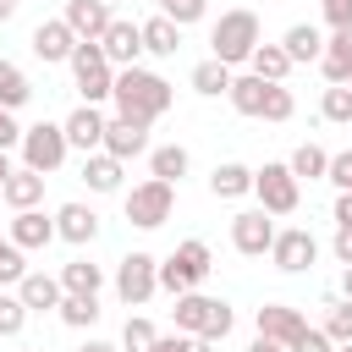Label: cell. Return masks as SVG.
Returning <instances> with one entry per match:
<instances>
[{
  "instance_id": "40",
  "label": "cell",
  "mask_w": 352,
  "mask_h": 352,
  "mask_svg": "<svg viewBox=\"0 0 352 352\" xmlns=\"http://www.w3.org/2000/svg\"><path fill=\"white\" fill-rule=\"evenodd\" d=\"M22 275H28L22 248H16L11 236H0V286H22Z\"/></svg>"
},
{
  "instance_id": "16",
  "label": "cell",
  "mask_w": 352,
  "mask_h": 352,
  "mask_svg": "<svg viewBox=\"0 0 352 352\" xmlns=\"http://www.w3.org/2000/svg\"><path fill=\"white\" fill-rule=\"evenodd\" d=\"M104 154H116L121 165H126V160H138V154H148V121L110 116V126H104Z\"/></svg>"
},
{
  "instance_id": "38",
  "label": "cell",
  "mask_w": 352,
  "mask_h": 352,
  "mask_svg": "<svg viewBox=\"0 0 352 352\" xmlns=\"http://www.w3.org/2000/svg\"><path fill=\"white\" fill-rule=\"evenodd\" d=\"M160 6V16H170L176 28H192V22H204V11H209V0H154Z\"/></svg>"
},
{
  "instance_id": "53",
  "label": "cell",
  "mask_w": 352,
  "mask_h": 352,
  "mask_svg": "<svg viewBox=\"0 0 352 352\" xmlns=\"http://www.w3.org/2000/svg\"><path fill=\"white\" fill-rule=\"evenodd\" d=\"M16 16V0H0V22H11Z\"/></svg>"
},
{
  "instance_id": "3",
  "label": "cell",
  "mask_w": 352,
  "mask_h": 352,
  "mask_svg": "<svg viewBox=\"0 0 352 352\" xmlns=\"http://www.w3.org/2000/svg\"><path fill=\"white\" fill-rule=\"evenodd\" d=\"M209 270H214L209 242L187 236V242H176V248H170V258H160V286H165L170 297H187L198 280H209Z\"/></svg>"
},
{
  "instance_id": "46",
  "label": "cell",
  "mask_w": 352,
  "mask_h": 352,
  "mask_svg": "<svg viewBox=\"0 0 352 352\" xmlns=\"http://www.w3.org/2000/svg\"><path fill=\"white\" fill-rule=\"evenodd\" d=\"M22 132H28V126H16L11 110H0V154H6V148H22Z\"/></svg>"
},
{
  "instance_id": "36",
  "label": "cell",
  "mask_w": 352,
  "mask_h": 352,
  "mask_svg": "<svg viewBox=\"0 0 352 352\" xmlns=\"http://www.w3.org/2000/svg\"><path fill=\"white\" fill-rule=\"evenodd\" d=\"M319 116H324L330 126H352V82H346V88H324Z\"/></svg>"
},
{
  "instance_id": "26",
  "label": "cell",
  "mask_w": 352,
  "mask_h": 352,
  "mask_svg": "<svg viewBox=\"0 0 352 352\" xmlns=\"http://www.w3.org/2000/svg\"><path fill=\"white\" fill-rule=\"evenodd\" d=\"M280 50L292 55V66H302V60H319V55H324V33H319L314 22H297V28H286Z\"/></svg>"
},
{
  "instance_id": "10",
  "label": "cell",
  "mask_w": 352,
  "mask_h": 352,
  "mask_svg": "<svg viewBox=\"0 0 352 352\" xmlns=\"http://www.w3.org/2000/svg\"><path fill=\"white\" fill-rule=\"evenodd\" d=\"M270 258H275V270H286V275H302V270L319 258V242H314V231H308V226H286V231H275V248H270Z\"/></svg>"
},
{
  "instance_id": "6",
  "label": "cell",
  "mask_w": 352,
  "mask_h": 352,
  "mask_svg": "<svg viewBox=\"0 0 352 352\" xmlns=\"http://www.w3.org/2000/svg\"><path fill=\"white\" fill-rule=\"evenodd\" d=\"M253 192H258V209L264 214H297V204H302V182L292 176V165H264V170H253Z\"/></svg>"
},
{
  "instance_id": "18",
  "label": "cell",
  "mask_w": 352,
  "mask_h": 352,
  "mask_svg": "<svg viewBox=\"0 0 352 352\" xmlns=\"http://www.w3.org/2000/svg\"><path fill=\"white\" fill-rule=\"evenodd\" d=\"M55 236L72 242V248H88V242L99 236V214H94L88 204H60V209H55Z\"/></svg>"
},
{
  "instance_id": "8",
  "label": "cell",
  "mask_w": 352,
  "mask_h": 352,
  "mask_svg": "<svg viewBox=\"0 0 352 352\" xmlns=\"http://www.w3.org/2000/svg\"><path fill=\"white\" fill-rule=\"evenodd\" d=\"M154 292H160V258L154 253H126L116 264V297L126 308H143Z\"/></svg>"
},
{
  "instance_id": "17",
  "label": "cell",
  "mask_w": 352,
  "mask_h": 352,
  "mask_svg": "<svg viewBox=\"0 0 352 352\" xmlns=\"http://www.w3.org/2000/svg\"><path fill=\"white\" fill-rule=\"evenodd\" d=\"M6 236H11L22 253H38V248H50V242H55V220H50L44 209H16Z\"/></svg>"
},
{
  "instance_id": "48",
  "label": "cell",
  "mask_w": 352,
  "mask_h": 352,
  "mask_svg": "<svg viewBox=\"0 0 352 352\" xmlns=\"http://www.w3.org/2000/svg\"><path fill=\"white\" fill-rule=\"evenodd\" d=\"M330 248H336V264L346 270V264H352V226H336V242H330Z\"/></svg>"
},
{
  "instance_id": "5",
  "label": "cell",
  "mask_w": 352,
  "mask_h": 352,
  "mask_svg": "<svg viewBox=\"0 0 352 352\" xmlns=\"http://www.w3.org/2000/svg\"><path fill=\"white\" fill-rule=\"evenodd\" d=\"M66 154H72V143H66V126H60V121H38V126L22 132V165H28V170L50 176V170L66 165Z\"/></svg>"
},
{
  "instance_id": "29",
  "label": "cell",
  "mask_w": 352,
  "mask_h": 352,
  "mask_svg": "<svg viewBox=\"0 0 352 352\" xmlns=\"http://www.w3.org/2000/svg\"><path fill=\"white\" fill-rule=\"evenodd\" d=\"M176 50H182V28H176L170 16H148V22H143V55H160V60H165V55H176Z\"/></svg>"
},
{
  "instance_id": "21",
  "label": "cell",
  "mask_w": 352,
  "mask_h": 352,
  "mask_svg": "<svg viewBox=\"0 0 352 352\" xmlns=\"http://www.w3.org/2000/svg\"><path fill=\"white\" fill-rule=\"evenodd\" d=\"M214 302H220V297H204V292L176 297V308H170L176 330H182V336H204V330H209V319H214Z\"/></svg>"
},
{
  "instance_id": "27",
  "label": "cell",
  "mask_w": 352,
  "mask_h": 352,
  "mask_svg": "<svg viewBox=\"0 0 352 352\" xmlns=\"http://www.w3.org/2000/svg\"><path fill=\"white\" fill-rule=\"evenodd\" d=\"M187 82H192V94H204V99H220V94H231L236 72H231V66H220V60L209 55V60H198V66H192V77H187Z\"/></svg>"
},
{
  "instance_id": "41",
  "label": "cell",
  "mask_w": 352,
  "mask_h": 352,
  "mask_svg": "<svg viewBox=\"0 0 352 352\" xmlns=\"http://www.w3.org/2000/svg\"><path fill=\"white\" fill-rule=\"evenodd\" d=\"M22 324H28V302H22L16 292H11V297L0 292V336H22Z\"/></svg>"
},
{
  "instance_id": "45",
  "label": "cell",
  "mask_w": 352,
  "mask_h": 352,
  "mask_svg": "<svg viewBox=\"0 0 352 352\" xmlns=\"http://www.w3.org/2000/svg\"><path fill=\"white\" fill-rule=\"evenodd\" d=\"M319 11H324V22H330V33H336V28H352V0H319Z\"/></svg>"
},
{
  "instance_id": "32",
  "label": "cell",
  "mask_w": 352,
  "mask_h": 352,
  "mask_svg": "<svg viewBox=\"0 0 352 352\" xmlns=\"http://www.w3.org/2000/svg\"><path fill=\"white\" fill-rule=\"evenodd\" d=\"M248 72H253V77H264V82H286L292 55H286L280 44H258V50H253V60H248Z\"/></svg>"
},
{
  "instance_id": "55",
  "label": "cell",
  "mask_w": 352,
  "mask_h": 352,
  "mask_svg": "<svg viewBox=\"0 0 352 352\" xmlns=\"http://www.w3.org/2000/svg\"><path fill=\"white\" fill-rule=\"evenodd\" d=\"M336 352H352V341H346V346H336Z\"/></svg>"
},
{
  "instance_id": "22",
  "label": "cell",
  "mask_w": 352,
  "mask_h": 352,
  "mask_svg": "<svg viewBox=\"0 0 352 352\" xmlns=\"http://www.w3.org/2000/svg\"><path fill=\"white\" fill-rule=\"evenodd\" d=\"M192 170V154L182 148V143H160V148H148V176H160V182H182Z\"/></svg>"
},
{
  "instance_id": "13",
  "label": "cell",
  "mask_w": 352,
  "mask_h": 352,
  "mask_svg": "<svg viewBox=\"0 0 352 352\" xmlns=\"http://www.w3.org/2000/svg\"><path fill=\"white\" fill-rule=\"evenodd\" d=\"M253 330H258V336H270V341H280V346H297V341H302V330H308V319H302L292 302H264V308L253 314Z\"/></svg>"
},
{
  "instance_id": "50",
  "label": "cell",
  "mask_w": 352,
  "mask_h": 352,
  "mask_svg": "<svg viewBox=\"0 0 352 352\" xmlns=\"http://www.w3.org/2000/svg\"><path fill=\"white\" fill-rule=\"evenodd\" d=\"M248 352H292V346H280V341H270V336H253V346Z\"/></svg>"
},
{
  "instance_id": "15",
  "label": "cell",
  "mask_w": 352,
  "mask_h": 352,
  "mask_svg": "<svg viewBox=\"0 0 352 352\" xmlns=\"http://www.w3.org/2000/svg\"><path fill=\"white\" fill-rule=\"evenodd\" d=\"M28 44H33V55H38L44 66H60V60H72V50H77L82 38H77L60 16H50V22H38V28H33V38H28Z\"/></svg>"
},
{
  "instance_id": "28",
  "label": "cell",
  "mask_w": 352,
  "mask_h": 352,
  "mask_svg": "<svg viewBox=\"0 0 352 352\" xmlns=\"http://www.w3.org/2000/svg\"><path fill=\"white\" fill-rule=\"evenodd\" d=\"M121 170H126V165H121L116 154H104V148L82 160V182H88L94 192H121Z\"/></svg>"
},
{
  "instance_id": "49",
  "label": "cell",
  "mask_w": 352,
  "mask_h": 352,
  "mask_svg": "<svg viewBox=\"0 0 352 352\" xmlns=\"http://www.w3.org/2000/svg\"><path fill=\"white\" fill-rule=\"evenodd\" d=\"M336 226H352V192H336Z\"/></svg>"
},
{
  "instance_id": "9",
  "label": "cell",
  "mask_w": 352,
  "mask_h": 352,
  "mask_svg": "<svg viewBox=\"0 0 352 352\" xmlns=\"http://www.w3.org/2000/svg\"><path fill=\"white\" fill-rule=\"evenodd\" d=\"M231 248H236L242 258H264V253L275 248V214H264V209H236V214H231Z\"/></svg>"
},
{
  "instance_id": "20",
  "label": "cell",
  "mask_w": 352,
  "mask_h": 352,
  "mask_svg": "<svg viewBox=\"0 0 352 352\" xmlns=\"http://www.w3.org/2000/svg\"><path fill=\"white\" fill-rule=\"evenodd\" d=\"M16 297L28 302V314H50V308H60V297H66V286H60V275H44V270H28V275H22V286H16Z\"/></svg>"
},
{
  "instance_id": "54",
  "label": "cell",
  "mask_w": 352,
  "mask_h": 352,
  "mask_svg": "<svg viewBox=\"0 0 352 352\" xmlns=\"http://www.w3.org/2000/svg\"><path fill=\"white\" fill-rule=\"evenodd\" d=\"M6 176H11V160H6V154H0V187H6Z\"/></svg>"
},
{
  "instance_id": "43",
  "label": "cell",
  "mask_w": 352,
  "mask_h": 352,
  "mask_svg": "<svg viewBox=\"0 0 352 352\" xmlns=\"http://www.w3.org/2000/svg\"><path fill=\"white\" fill-rule=\"evenodd\" d=\"M154 352H214V346H209L204 336H182V330H176V336H160Z\"/></svg>"
},
{
  "instance_id": "33",
  "label": "cell",
  "mask_w": 352,
  "mask_h": 352,
  "mask_svg": "<svg viewBox=\"0 0 352 352\" xmlns=\"http://www.w3.org/2000/svg\"><path fill=\"white\" fill-rule=\"evenodd\" d=\"M286 165H292V176H297V182H324V170H330V154H324L319 143H302V148H297Z\"/></svg>"
},
{
  "instance_id": "56",
  "label": "cell",
  "mask_w": 352,
  "mask_h": 352,
  "mask_svg": "<svg viewBox=\"0 0 352 352\" xmlns=\"http://www.w3.org/2000/svg\"><path fill=\"white\" fill-rule=\"evenodd\" d=\"M22 352H33V346H22Z\"/></svg>"
},
{
  "instance_id": "37",
  "label": "cell",
  "mask_w": 352,
  "mask_h": 352,
  "mask_svg": "<svg viewBox=\"0 0 352 352\" xmlns=\"http://www.w3.org/2000/svg\"><path fill=\"white\" fill-rule=\"evenodd\" d=\"M154 341H160V330H154L143 314H132L126 330H121V352H154Z\"/></svg>"
},
{
  "instance_id": "51",
  "label": "cell",
  "mask_w": 352,
  "mask_h": 352,
  "mask_svg": "<svg viewBox=\"0 0 352 352\" xmlns=\"http://www.w3.org/2000/svg\"><path fill=\"white\" fill-rule=\"evenodd\" d=\"M77 352H121V346H110V341H82Z\"/></svg>"
},
{
  "instance_id": "12",
  "label": "cell",
  "mask_w": 352,
  "mask_h": 352,
  "mask_svg": "<svg viewBox=\"0 0 352 352\" xmlns=\"http://www.w3.org/2000/svg\"><path fill=\"white\" fill-rule=\"evenodd\" d=\"M60 126H66V143H72V148H82V160H88V154H99V148H104V126H110V116H104L99 104H77Z\"/></svg>"
},
{
  "instance_id": "1",
  "label": "cell",
  "mask_w": 352,
  "mask_h": 352,
  "mask_svg": "<svg viewBox=\"0 0 352 352\" xmlns=\"http://www.w3.org/2000/svg\"><path fill=\"white\" fill-rule=\"evenodd\" d=\"M116 116H132V121H160L165 110H170V82L160 77V72H143V66H126V72H116Z\"/></svg>"
},
{
  "instance_id": "19",
  "label": "cell",
  "mask_w": 352,
  "mask_h": 352,
  "mask_svg": "<svg viewBox=\"0 0 352 352\" xmlns=\"http://www.w3.org/2000/svg\"><path fill=\"white\" fill-rule=\"evenodd\" d=\"M319 72L330 88H346L352 82V28H336L324 38V55H319Z\"/></svg>"
},
{
  "instance_id": "39",
  "label": "cell",
  "mask_w": 352,
  "mask_h": 352,
  "mask_svg": "<svg viewBox=\"0 0 352 352\" xmlns=\"http://www.w3.org/2000/svg\"><path fill=\"white\" fill-rule=\"evenodd\" d=\"M292 110H297L292 88H286V82H270V94H264V116H258V121H292Z\"/></svg>"
},
{
  "instance_id": "25",
  "label": "cell",
  "mask_w": 352,
  "mask_h": 352,
  "mask_svg": "<svg viewBox=\"0 0 352 352\" xmlns=\"http://www.w3.org/2000/svg\"><path fill=\"white\" fill-rule=\"evenodd\" d=\"M60 286H66V297H99L104 270L94 258H72V264H60Z\"/></svg>"
},
{
  "instance_id": "47",
  "label": "cell",
  "mask_w": 352,
  "mask_h": 352,
  "mask_svg": "<svg viewBox=\"0 0 352 352\" xmlns=\"http://www.w3.org/2000/svg\"><path fill=\"white\" fill-rule=\"evenodd\" d=\"M292 352H336V341H330L324 330H302V341H297Z\"/></svg>"
},
{
  "instance_id": "7",
  "label": "cell",
  "mask_w": 352,
  "mask_h": 352,
  "mask_svg": "<svg viewBox=\"0 0 352 352\" xmlns=\"http://www.w3.org/2000/svg\"><path fill=\"white\" fill-rule=\"evenodd\" d=\"M170 209H176V187H170V182H160V176H148V182H138V187L126 192V220H132L138 231L165 226V220H170Z\"/></svg>"
},
{
  "instance_id": "35",
  "label": "cell",
  "mask_w": 352,
  "mask_h": 352,
  "mask_svg": "<svg viewBox=\"0 0 352 352\" xmlns=\"http://www.w3.org/2000/svg\"><path fill=\"white\" fill-rule=\"evenodd\" d=\"M72 330H94L99 324V297H60V308H55Z\"/></svg>"
},
{
  "instance_id": "52",
  "label": "cell",
  "mask_w": 352,
  "mask_h": 352,
  "mask_svg": "<svg viewBox=\"0 0 352 352\" xmlns=\"http://www.w3.org/2000/svg\"><path fill=\"white\" fill-rule=\"evenodd\" d=\"M341 297H346V302H352V264H346V270H341Z\"/></svg>"
},
{
  "instance_id": "4",
  "label": "cell",
  "mask_w": 352,
  "mask_h": 352,
  "mask_svg": "<svg viewBox=\"0 0 352 352\" xmlns=\"http://www.w3.org/2000/svg\"><path fill=\"white\" fill-rule=\"evenodd\" d=\"M66 66H72V82H77L82 104H99V99H110V94H116V66L104 60V50H99V44H77Z\"/></svg>"
},
{
  "instance_id": "44",
  "label": "cell",
  "mask_w": 352,
  "mask_h": 352,
  "mask_svg": "<svg viewBox=\"0 0 352 352\" xmlns=\"http://www.w3.org/2000/svg\"><path fill=\"white\" fill-rule=\"evenodd\" d=\"M231 324H236V314H231V302H214V319H209V330H204V341L214 346V341H226L231 336Z\"/></svg>"
},
{
  "instance_id": "2",
  "label": "cell",
  "mask_w": 352,
  "mask_h": 352,
  "mask_svg": "<svg viewBox=\"0 0 352 352\" xmlns=\"http://www.w3.org/2000/svg\"><path fill=\"white\" fill-rule=\"evenodd\" d=\"M258 44H264V33H258V16H253L248 6L220 11V22L209 28V50H214V60H220V66H248Z\"/></svg>"
},
{
  "instance_id": "31",
  "label": "cell",
  "mask_w": 352,
  "mask_h": 352,
  "mask_svg": "<svg viewBox=\"0 0 352 352\" xmlns=\"http://www.w3.org/2000/svg\"><path fill=\"white\" fill-rule=\"evenodd\" d=\"M33 99V82H28V72L16 66V60H0V110H22Z\"/></svg>"
},
{
  "instance_id": "14",
  "label": "cell",
  "mask_w": 352,
  "mask_h": 352,
  "mask_svg": "<svg viewBox=\"0 0 352 352\" xmlns=\"http://www.w3.org/2000/svg\"><path fill=\"white\" fill-rule=\"evenodd\" d=\"M99 50H104V60H110L116 72L138 66V55H143V22H126V16H116V22H110V33L99 38Z\"/></svg>"
},
{
  "instance_id": "23",
  "label": "cell",
  "mask_w": 352,
  "mask_h": 352,
  "mask_svg": "<svg viewBox=\"0 0 352 352\" xmlns=\"http://www.w3.org/2000/svg\"><path fill=\"white\" fill-rule=\"evenodd\" d=\"M209 192H214V198H226V204H231V198H248V192H253V170H248V165H236V160H226V165H214V170H209Z\"/></svg>"
},
{
  "instance_id": "11",
  "label": "cell",
  "mask_w": 352,
  "mask_h": 352,
  "mask_svg": "<svg viewBox=\"0 0 352 352\" xmlns=\"http://www.w3.org/2000/svg\"><path fill=\"white\" fill-rule=\"evenodd\" d=\"M60 22L82 38V44H99L104 33H110V22H116V11H110V0H66V11H60Z\"/></svg>"
},
{
  "instance_id": "30",
  "label": "cell",
  "mask_w": 352,
  "mask_h": 352,
  "mask_svg": "<svg viewBox=\"0 0 352 352\" xmlns=\"http://www.w3.org/2000/svg\"><path fill=\"white\" fill-rule=\"evenodd\" d=\"M264 94H270V82H264V77H253V72H242V77L231 82V94H226V99H231V110H236V116H264Z\"/></svg>"
},
{
  "instance_id": "42",
  "label": "cell",
  "mask_w": 352,
  "mask_h": 352,
  "mask_svg": "<svg viewBox=\"0 0 352 352\" xmlns=\"http://www.w3.org/2000/svg\"><path fill=\"white\" fill-rule=\"evenodd\" d=\"M324 182H330L336 192H352V148L330 154V170H324Z\"/></svg>"
},
{
  "instance_id": "24",
  "label": "cell",
  "mask_w": 352,
  "mask_h": 352,
  "mask_svg": "<svg viewBox=\"0 0 352 352\" xmlns=\"http://www.w3.org/2000/svg\"><path fill=\"white\" fill-rule=\"evenodd\" d=\"M0 198H6L11 209H38V198H44V176L22 165V170H11V176H6V187H0Z\"/></svg>"
},
{
  "instance_id": "34",
  "label": "cell",
  "mask_w": 352,
  "mask_h": 352,
  "mask_svg": "<svg viewBox=\"0 0 352 352\" xmlns=\"http://www.w3.org/2000/svg\"><path fill=\"white\" fill-rule=\"evenodd\" d=\"M319 330H324L336 346H346V341H352V302H346V297H330V302H324V324H319Z\"/></svg>"
}]
</instances>
